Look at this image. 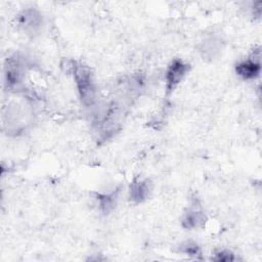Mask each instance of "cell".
I'll use <instances>...</instances> for the list:
<instances>
[{"mask_svg": "<svg viewBox=\"0 0 262 262\" xmlns=\"http://www.w3.org/2000/svg\"><path fill=\"white\" fill-rule=\"evenodd\" d=\"M71 69L82 103L87 106L93 104L95 101V85L90 70L86 66L76 62H72Z\"/></svg>", "mask_w": 262, "mask_h": 262, "instance_id": "cell-1", "label": "cell"}, {"mask_svg": "<svg viewBox=\"0 0 262 262\" xmlns=\"http://www.w3.org/2000/svg\"><path fill=\"white\" fill-rule=\"evenodd\" d=\"M188 70L189 66L187 63H184L181 59H174L166 73L167 90L172 91L180 83Z\"/></svg>", "mask_w": 262, "mask_h": 262, "instance_id": "cell-2", "label": "cell"}, {"mask_svg": "<svg viewBox=\"0 0 262 262\" xmlns=\"http://www.w3.org/2000/svg\"><path fill=\"white\" fill-rule=\"evenodd\" d=\"M24 78V66L19 58L11 57L7 59L5 66V80L9 87H15L21 83Z\"/></svg>", "mask_w": 262, "mask_h": 262, "instance_id": "cell-3", "label": "cell"}, {"mask_svg": "<svg viewBox=\"0 0 262 262\" xmlns=\"http://www.w3.org/2000/svg\"><path fill=\"white\" fill-rule=\"evenodd\" d=\"M254 55H255V52H254ZM254 55L253 57L243 60L235 66L236 74L244 79H247V80L254 79L260 73V61H259L260 55L256 57H254Z\"/></svg>", "mask_w": 262, "mask_h": 262, "instance_id": "cell-4", "label": "cell"}, {"mask_svg": "<svg viewBox=\"0 0 262 262\" xmlns=\"http://www.w3.org/2000/svg\"><path fill=\"white\" fill-rule=\"evenodd\" d=\"M149 190L146 180H135L130 185V199L136 203L143 202L148 196Z\"/></svg>", "mask_w": 262, "mask_h": 262, "instance_id": "cell-5", "label": "cell"}, {"mask_svg": "<svg viewBox=\"0 0 262 262\" xmlns=\"http://www.w3.org/2000/svg\"><path fill=\"white\" fill-rule=\"evenodd\" d=\"M19 25L25 30L34 31L40 25V15L36 10H25L21 15H19Z\"/></svg>", "mask_w": 262, "mask_h": 262, "instance_id": "cell-6", "label": "cell"}, {"mask_svg": "<svg viewBox=\"0 0 262 262\" xmlns=\"http://www.w3.org/2000/svg\"><path fill=\"white\" fill-rule=\"evenodd\" d=\"M203 221H204V216L200 211L189 210L187 213H185L182 219V225L185 228H193V227H196Z\"/></svg>", "mask_w": 262, "mask_h": 262, "instance_id": "cell-7", "label": "cell"}, {"mask_svg": "<svg viewBox=\"0 0 262 262\" xmlns=\"http://www.w3.org/2000/svg\"><path fill=\"white\" fill-rule=\"evenodd\" d=\"M98 200H99V205L104 212H108L114 207V204H115L114 195H111V194L99 195Z\"/></svg>", "mask_w": 262, "mask_h": 262, "instance_id": "cell-8", "label": "cell"}, {"mask_svg": "<svg viewBox=\"0 0 262 262\" xmlns=\"http://www.w3.org/2000/svg\"><path fill=\"white\" fill-rule=\"evenodd\" d=\"M183 253L189 255V256H198L200 255V249L198 247L196 244H193V243H190V242H187L186 244L182 245V250H181Z\"/></svg>", "mask_w": 262, "mask_h": 262, "instance_id": "cell-9", "label": "cell"}, {"mask_svg": "<svg viewBox=\"0 0 262 262\" xmlns=\"http://www.w3.org/2000/svg\"><path fill=\"white\" fill-rule=\"evenodd\" d=\"M215 255L214 259L217 261H232L235 259L233 254L229 251H219Z\"/></svg>", "mask_w": 262, "mask_h": 262, "instance_id": "cell-10", "label": "cell"}]
</instances>
